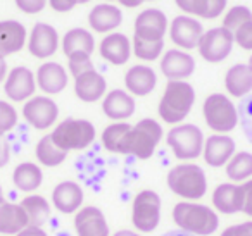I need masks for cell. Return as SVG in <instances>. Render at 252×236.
I'll list each match as a JSON object with an SVG mask.
<instances>
[{
  "label": "cell",
  "mask_w": 252,
  "mask_h": 236,
  "mask_svg": "<svg viewBox=\"0 0 252 236\" xmlns=\"http://www.w3.org/2000/svg\"><path fill=\"white\" fill-rule=\"evenodd\" d=\"M144 2H152V0H142V4H144Z\"/></svg>",
  "instance_id": "obj_57"
},
{
  "label": "cell",
  "mask_w": 252,
  "mask_h": 236,
  "mask_svg": "<svg viewBox=\"0 0 252 236\" xmlns=\"http://www.w3.org/2000/svg\"><path fill=\"white\" fill-rule=\"evenodd\" d=\"M119 5L123 7H128V9H135V7H140L142 5V0H116Z\"/></svg>",
  "instance_id": "obj_49"
},
{
  "label": "cell",
  "mask_w": 252,
  "mask_h": 236,
  "mask_svg": "<svg viewBox=\"0 0 252 236\" xmlns=\"http://www.w3.org/2000/svg\"><path fill=\"white\" fill-rule=\"evenodd\" d=\"M171 215L182 231L193 236H209L220 228L218 212L199 202H178L173 207Z\"/></svg>",
  "instance_id": "obj_2"
},
{
  "label": "cell",
  "mask_w": 252,
  "mask_h": 236,
  "mask_svg": "<svg viewBox=\"0 0 252 236\" xmlns=\"http://www.w3.org/2000/svg\"><path fill=\"white\" fill-rule=\"evenodd\" d=\"M74 231L76 236H111L104 212L95 205L81 207L74 214Z\"/></svg>",
  "instance_id": "obj_18"
},
{
  "label": "cell",
  "mask_w": 252,
  "mask_h": 236,
  "mask_svg": "<svg viewBox=\"0 0 252 236\" xmlns=\"http://www.w3.org/2000/svg\"><path fill=\"white\" fill-rule=\"evenodd\" d=\"M161 236H193V235H189V233L182 231V229H173V231H166Z\"/></svg>",
  "instance_id": "obj_52"
},
{
  "label": "cell",
  "mask_w": 252,
  "mask_h": 236,
  "mask_svg": "<svg viewBox=\"0 0 252 236\" xmlns=\"http://www.w3.org/2000/svg\"><path fill=\"white\" fill-rule=\"evenodd\" d=\"M220 236H252V219L240 222V224L228 226L226 229L221 231Z\"/></svg>",
  "instance_id": "obj_42"
},
{
  "label": "cell",
  "mask_w": 252,
  "mask_h": 236,
  "mask_svg": "<svg viewBox=\"0 0 252 236\" xmlns=\"http://www.w3.org/2000/svg\"><path fill=\"white\" fill-rule=\"evenodd\" d=\"M35 80L36 88H40L43 93L50 97V95H57L66 90L69 74L63 64L56 62V60H47V62L40 64V67L36 69Z\"/></svg>",
  "instance_id": "obj_17"
},
{
  "label": "cell",
  "mask_w": 252,
  "mask_h": 236,
  "mask_svg": "<svg viewBox=\"0 0 252 236\" xmlns=\"http://www.w3.org/2000/svg\"><path fill=\"white\" fill-rule=\"evenodd\" d=\"M67 69H69V73L73 78L80 76V74L87 73V71L95 69L94 62H92V56L83 54V52H78V54L69 56L67 57Z\"/></svg>",
  "instance_id": "obj_39"
},
{
  "label": "cell",
  "mask_w": 252,
  "mask_h": 236,
  "mask_svg": "<svg viewBox=\"0 0 252 236\" xmlns=\"http://www.w3.org/2000/svg\"><path fill=\"white\" fill-rule=\"evenodd\" d=\"M247 66H249V69H251V71H252V56H251V57H249V62H247Z\"/></svg>",
  "instance_id": "obj_53"
},
{
  "label": "cell",
  "mask_w": 252,
  "mask_h": 236,
  "mask_svg": "<svg viewBox=\"0 0 252 236\" xmlns=\"http://www.w3.org/2000/svg\"><path fill=\"white\" fill-rule=\"evenodd\" d=\"M244 124H245V131L247 135L252 138V98H251V104H249V109L244 116Z\"/></svg>",
  "instance_id": "obj_48"
},
{
  "label": "cell",
  "mask_w": 252,
  "mask_h": 236,
  "mask_svg": "<svg viewBox=\"0 0 252 236\" xmlns=\"http://www.w3.org/2000/svg\"><path fill=\"white\" fill-rule=\"evenodd\" d=\"M233 45V33H230L223 26H218V28H211L204 31L197 49L206 62L220 64L231 54Z\"/></svg>",
  "instance_id": "obj_9"
},
{
  "label": "cell",
  "mask_w": 252,
  "mask_h": 236,
  "mask_svg": "<svg viewBox=\"0 0 252 236\" xmlns=\"http://www.w3.org/2000/svg\"><path fill=\"white\" fill-rule=\"evenodd\" d=\"M16 236H49L47 231L40 226H26L23 231H19Z\"/></svg>",
  "instance_id": "obj_46"
},
{
  "label": "cell",
  "mask_w": 252,
  "mask_h": 236,
  "mask_svg": "<svg viewBox=\"0 0 252 236\" xmlns=\"http://www.w3.org/2000/svg\"><path fill=\"white\" fill-rule=\"evenodd\" d=\"M105 93H107V81L97 69L87 71L74 78V95L81 102L94 104L104 98Z\"/></svg>",
  "instance_id": "obj_25"
},
{
  "label": "cell",
  "mask_w": 252,
  "mask_h": 236,
  "mask_svg": "<svg viewBox=\"0 0 252 236\" xmlns=\"http://www.w3.org/2000/svg\"><path fill=\"white\" fill-rule=\"evenodd\" d=\"M202 129L192 122H182L176 124L166 133V143L171 148L173 155L182 162H192L202 155L204 148Z\"/></svg>",
  "instance_id": "obj_6"
},
{
  "label": "cell",
  "mask_w": 252,
  "mask_h": 236,
  "mask_svg": "<svg viewBox=\"0 0 252 236\" xmlns=\"http://www.w3.org/2000/svg\"><path fill=\"white\" fill-rule=\"evenodd\" d=\"M123 23V11L118 5L111 2H102L97 4L88 14V25L97 33H109L116 31Z\"/></svg>",
  "instance_id": "obj_26"
},
{
  "label": "cell",
  "mask_w": 252,
  "mask_h": 236,
  "mask_svg": "<svg viewBox=\"0 0 252 236\" xmlns=\"http://www.w3.org/2000/svg\"><path fill=\"white\" fill-rule=\"evenodd\" d=\"M213 207L214 210L224 215L238 214L244 208V190L242 184L235 183H221L213 191Z\"/></svg>",
  "instance_id": "obj_24"
},
{
  "label": "cell",
  "mask_w": 252,
  "mask_h": 236,
  "mask_svg": "<svg viewBox=\"0 0 252 236\" xmlns=\"http://www.w3.org/2000/svg\"><path fill=\"white\" fill-rule=\"evenodd\" d=\"M176 7L183 11V14L193 16V0H175Z\"/></svg>",
  "instance_id": "obj_47"
},
{
  "label": "cell",
  "mask_w": 252,
  "mask_h": 236,
  "mask_svg": "<svg viewBox=\"0 0 252 236\" xmlns=\"http://www.w3.org/2000/svg\"><path fill=\"white\" fill-rule=\"evenodd\" d=\"M47 4L56 12H69L76 7L78 2L76 0H47Z\"/></svg>",
  "instance_id": "obj_44"
},
{
  "label": "cell",
  "mask_w": 252,
  "mask_h": 236,
  "mask_svg": "<svg viewBox=\"0 0 252 236\" xmlns=\"http://www.w3.org/2000/svg\"><path fill=\"white\" fill-rule=\"evenodd\" d=\"M112 236H144V235L138 231H131V229H119V231H116Z\"/></svg>",
  "instance_id": "obj_51"
},
{
  "label": "cell",
  "mask_w": 252,
  "mask_h": 236,
  "mask_svg": "<svg viewBox=\"0 0 252 236\" xmlns=\"http://www.w3.org/2000/svg\"><path fill=\"white\" fill-rule=\"evenodd\" d=\"M228 0H193V18L216 19L226 11Z\"/></svg>",
  "instance_id": "obj_36"
},
{
  "label": "cell",
  "mask_w": 252,
  "mask_h": 236,
  "mask_svg": "<svg viewBox=\"0 0 252 236\" xmlns=\"http://www.w3.org/2000/svg\"><path fill=\"white\" fill-rule=\"evenodd\" d=\"M26 45H28V52L35 59H50L59 50V33L49 23H36L28 33Z\"/></svg>",
  "instance_id": "obj_12"
},
{
  "label": "cell",
  "mask_w": 252,
  "mask_h": 236,
  "mask_svg": "<svg viewBox=\"0 0 252 236\" xmlns=\"http://www.w3.org/2000/svg\"><path fill=\"white\" fill-rule=\"evenodd\" d=\"M131 124L126 121L121 122H112L107 128L102 131V145L107 152L118 153L119 152V145H121V140L126 133L130 131Z\"/></svg>",
  "instance_id": "obj_35"
},
{
  "label": "cell",
  "mask_w": 252,
  "mask_h": 236,
  "mask_svg": "<svg viewBox=\"0 0 252 236\" xmlns=\"http://www.w3.org/2000/svg\"><path fill=\"white\" fill-rule=\"evenodd\" d=\"M131 52L137 59L144 60V62H152L158 60L164 52V40L161 42H147L138 36H133L131 40Z\"/></svg>",
  "instance_id": "obj_34"
},
{
  "label": "cell",
  "mask_w": 252,
  "mask_h": 236,
  "mask_svg": "<svg viewBox=\"0 0 252 236\" xmlns=\"http://www.w3.org/2000/svg\"><path fill=\"white\" fill-rule=\"evenodd\" d=\"M168 188L187 202H197L207 193V176L195 162H182L171 167L166 176Z\"/></svg>",
  "instance_id": "obj_4"
},
{
  "label": "cell",
  "mask_w": 252,
  "mask_h": 236,
  "mask_svg": "<svg viewBox=\"0 0 252 236\" xmlns=\"http://www.w3.org/2000/svg\"><path fill=\"white\" fill-rule=\"evenodd\" d=\"M226 177L233 183H245L252 179V153L251 152H235L233 157L228 160L226 166Z\"/></svg>",
  "instance_id": "obj_33"
},
{
  "label": "cell",
  "mask_w": 252,
  "mask_h": 236,
  "mask_svg": "<svg viewBox=\"0 0 252 236\" xmlns=\"http://www.w3.org/2000/svg\"><path fill=\"white\" fill-rule=\"evenodd\" d=\"M164 131L162 126L156 119L145 118L130 128L119 145V152L123 155H133L140 160H147L154 155L156 148L161 143Z\"/></svg>",
  "instance_id": "obj_1"
},
{
  "label": "cell",
  "mask_w": 252,
  "mask_h": 236,
  "mask_svg": "<svg viewBox=\"0 0 252 236\" xmlns=\"http://www.w3.org/2000/svg\"><path fill=\"white\" fill-rule=\"evenodd\" d=\"M23 118L38 131L52 128L59 118V105L49 95H35L23 105Z\"/></svg>",
  "instance_id": "obj_10"
},
{
  "label": "cell",
  "mask_w": 252,
  "mask_h": 236,
  "mask_svg": "<svg viewBox=\"0 0 252 236\" xmlns=\"http://www.w3.org/2000/svg\"><path fill=\"white\" fill-rule=\"evenodd\" d=\"M12 183L23 193H35L43 183V171L35 162H21L12 171Z\"/></svg>",
  "instance_id": "obj_29"
},
{
  "label": "cell",
  "mask_w": 252,
  "mask_h": 236,
  "mask_svg": "<svg viewBox=\"0 0 252 236\" xmlns=\"http://www.w3.org/2000/svg\"><path fill=\"white\" fill-rule=\"evenodd\" d=\"M237 152V145L235 140L230 135H214L207 136L204 140V148H202V157L204 162L207 166L220 169L228 164V160L233 157V153Z\"/></svg>",
  "instance_id": "obj_16"
},
{
  "label": "cell",
  "mask_w": 252,
  "mask_h": 236,
  "mask_svg": "<svg viewBox=\"0 0 252 236\" xmlns=\"http://www.w3.org/2000/svg\"><path fill=\"white\" fill-rule=\"evenodd\" d=\"M11 160V145L5 140V136L0 135V169L5 167Z\"/></svg>",
  "instance_id": "obj_45"
},
{
  "label": "cell",
  "mask_w": 252,
  "mask_h": 236,
  "mask_svg": "<svg viewBox=\"0 0 252 236\" xmlns=\"http://www.w3.org/2000/svg\"><path fill=\"white\" fill-rule=\"evenodd\" d=\"M242 190H244V208H242V212L252 219V179L242 183Z\"/></svg>",
  "instance_id": "obj_43"
},
{
  "label": "cell",
  "mask_w": 252,
  "mask_h": 236,
  "mask_svg": "<svg viewBox=\"0 0 252 236\" xmlns=\"http://www.w3.org/2000/svg\"><path fill=\"white\" fill-rule=\"evenodd\" d=\"M135 111H137L135 98L121 88H114V90L107 91L105 97L102 98V112L114 122L130 119L135 114Z\"/></svg>",
  "instance_id": "obj_20"
},
{
  "label": "cell",
  "mask_w": 252,
  "mask_h": 236,
  "mask_svg": "<svg viewBox=\"0 0 252 236\" xmlns=\"http://www.w3.org/2000/svg\"><path fill=\"white\" fill-rule=\"evenodd\" d=\"M233 42L237 43L242 50H251L252 52V21L242 25L240 28L233 33Z\"/></svg>",
  "instance_id": "obj_40"
},
{
  "label": "cell",
  "mask_w": 252,
  "mask_h": 236,
  "mask_svg": "<svg viewBox=\"0 0 252 236\" xmlns=\"http://www.w3.org/2000/svg\"><path fill=\"white\" fill-rule=\"evenodd\" d=\"M161 197L154 190H142L131 204V224L138 233H152L161 222Z\"/></svg>",
  "instance_id": "obj_8"
},
{
  "label": "cell",
  "mask_w": 252,
  "mask_h": 236,
  "mask_svg": "<svg viewBox=\"0 0 252 236\" xmlns=\"http://www.w3.org/2000/svg\"><path fill=\"white\" fill-rule=\"evenodd\" d=\"M202 116L207 128L218 135H228L238 124V109L224 93H211L202 104Z\"/></svg>",
  "instance_id": "obj_7"
},
{
  "label": "cell",
  "mask_w": 252,
  "mask_h": 236,
  "mask_svg": "<svg viewBox=\"0 0 252 236\" xmlns=\"http://www.w3.org/2000/svg\"><path fill=\"white\" fill-rule=\"evenodd\" d=\"M0 236H2V235H0Z\"/></svg>",
  "instance_id": "obj_59"
},
{
  "label": "cell",
  "mask_w": 252,
  "mask_h": 236,
  "mask_svg": "<svg viewBox=\"0 0 252 236\" xmlns=\"http://www.w3.org/2000/svg\"><path fill=\"white\" fill-rule=\"evenodd\" d=\"M4 91L9 100L26 102L35 97L36 80L35 73L26 66H16L9 69L7 78L4 81Z\"/></svg>",
  "instance_id": "obj_14"
},
{
  "label": "cell",
  "mask_w": 252,
  "mask_h": 236,
  "mask_svg": "<svg viewBox=\"0 0 252 236\" xmlns=\"http://www.w3.org/2000/svg\"><path fill=\"white\" fill-rule=\"evenodd\" d=\"M61 47H63V52L66 57L73 56V54L83 52L92 56L95 50V38L92 35V31L85 28H73L69 31H66V35L63 36V42H61Z\"/></svg>",
  "instance_id": "obj_30"
},
{
  "label": "cell",
  "mask_w": 252,
  "mask_h": 236,
  "mask_svg": "<svg viewBox=\"0 0 252 236\" xmlns=\"http://www.w3.org/2000/svg\"><path fill=\"white\" fill-rule=\"evenodd\" d=\"M169 28L168 16L161 11V9H144L140 14L135 18V35L142 40H147V42H161L164 40L166 33Z\"/></svg>",
  "instance_id": "obj_13"
},
{
  "label": "cell",
  "mask_w": 252,
  "mask_h": 236,
  "mask_svg": "<svg viewBox=\"0 0 252 236\" xmlns=\"http://www.w3.org/2000/svg\"><path fill=\"white\" fill-rule=\"evenodd\" d=\"M35 157L40 166L43 167H57L66 160L67 152L61 150L50 138V133L38 140L35 147Z\"/></svg>",
  "instance_id": "obj_32"
},
{
  "label": "cell",
  "mask_w": 252,
  "mask_h": 236,
  "mask_svg": "<svg viewBox=\"0 0 252 236\" xmlns=\"http://www.w3.org/2000/svg\"><path fill=\"white\" fill-rule=\"evenodd\" d=\"M125 87L131 97H145L158 87V74L147 64H135L125 73Z\"/></svg>",
  "instance_id": "obj_21"
},
{
  "label": "cell",
  "mask_w": 252,
  "mask_h": 236,
  "mask_svg": "<svg viewBox=\"0 0 252 236\" xmlns=\"http://www.w3.org/2000/svg\"><path fill=\"white\" fill-rule=\"evenodd\" d=\"M28 42V31L23 23L16 19L0 21V57L5 59L9 56L21 52Z\"/></svg>",
  "instance_id": "obj_22"
},
{
  "label": "cell",
  "mask_w": 252,
  "mask_h": 236,
  "mask_svg": "<svg viewBox=\"0 0 252 236\" xmlns=\"http://www.w3.org/2000/svg\"><path fill=\"white\" fill-rule=\"evenodd\" d=\"M26 226H30V221L21 205L7 200L0 204V235L16 236Z\"/></svg>",
  "instance_id": "obj_27"
},
{
  "label": "cell",
  "mask_w": 252,
  "mask_h": 236,
  "mask_svg": "<svg viewBox=\"0 0 252 236\" xmlns=\"http://www.w3.org/2000/svg\"><path fill=\"white\" fill-rule=\"evenodd\" d=\"M252 21V11L247 5H233L223 18V28H226L230 33H235L242 25Z\"/></svg>",
  "instance_id": "obj_37"
},
{
  "label": "cell",
  "mask_w": 252,
  "mask_h": 236,
  "mask_svg": "<svg viewBox=\"0 0 252 236\" xmlns=\"http://www.w3.org/2000/svg\"><path fill=\"white\" fill-rule=\"evenodd\" d=\"M7 73H9L7 62H5V59H2V57H0V85L5 81V78H7Z\"/></svg>",
  "instance_id": "obj_50"
},
{
  "label": "cell",
  "mask_w": 252,
  "mask_h": 236,
  "mask_svg": "<svg viewBox=\"0 0 252 236\" xmlns=\"http://www.w3.org/2000/svg\"><path fill=\"white\" fill-rule=\"evenodd\" d=\"M78 4H88V2H90V0H76Z\"/></svg>",
  "instance_id": "obj_54"
},
{
  "label": "cell",
  "mask_w": 252,
  "mask_h": 236,
  "mask_svg": "<svg viewBox=\"0 0 252 236\" xmlns=\"http://www.w3.org/2000/svg\"><path fill=\"white\" fill-rule=\"evenodd\" d=\"M0 197H4V190H2V186H0Z\"/></svg>",
  "instance_id": "obj_55"
},
{
  "label": "cell",
  "mask_w": 252,
  "mask_h": 236,
  "mask_svg": "<svg viewBox=\"0 0 252 236\" xmlns=\"http://www.w3.org/2000/svg\"><path fill=\"white\" fill-rule=\"evenodd\" d=\"M4 200H5V197H0V204H2Z\"/></svg>",
  "instance_id": "obj_56"
},
{
  "label": "cell",
  "mask_w": 252,
  "mask_h": 236,
  "mask_svg": "<svg viewBox=\"0 0 252 236\" xmlns=\"http://www.w3.org/2000/svg\"><path fill=\"white\" fill-rule=\"evenodd\" d=\"M85 200L83 188L74 181H63L52 190V205L61 214H76Z\"/></svg>",
  "instance_id": "obj_23"
},
{
  "label": "cell",
  "mask_w": 252,
  "mask_h": 236,
  "mask_svg": "<svg viewBox=\"0 0 252 236\" xmlns=\"http://www.w3.org/2000/svg\"><path fill=\"white\" fill-rule=\"evenodd\" d=\"M195 104V90L189 81H168L159 102V118L168 124H182Z\"/></svg>",
  "instance_id": "obj_3"
},
{
  "label": "cell",
  "mask_w": 252,
  "mask_h": 236,
  "mask_svg": "<svg viewBox=\"0 0 252 236\" xmlns=\"http://www.w3.org/2000/svg\"><path fill=\"white\" fill-rule=\"evenodd\" d=\"M19 114L14 109V105L5 100H0V135L5 136L9 131L18 126Z\"/></svg>",
  "instance_id": "obj_38"
},
{
  "label": "cell",
  "mask_w": 252,
  "mask_h": 236,
  "mask_svg": "<svg viewBox=\"0 0 252 236\" xmlns=\"http://www.w3.org/2000/svg\"><path fill=\"white\" fill-rule=\"evenodd\" d=\"M169 38L171 42L178 47L180 50H193L197 49L200 38L204 35V26L193 16H187V14H180L176 18H173V21L169 23Z\"/></svg>",
  "instance_id": "obj_11"
},
{
  "label": "cell",
  "mask_w": 252,
  "mask_h": 236,
  "mask_svg": "<svg viewBox=\"0 0 252 236\" xmlns=\"http://www.w3.org/2000/svg\"><path fill=\"white\" fill-rule=\"evenodd\" d=\"M195 71V59L180 49L166 50L161 57V73L168 81H187Z\"/></svg>",
  "instance_id": "obj_15"
},
{
  "label": "cell",
  "mask_w": 252,
  "mask_h": 236,
  "mask_svg": "<svg viewBox=\"0 0 252 236\" xmlns=\"http://www.w3.org/2000/svg\"><path fill=\"white\" fill-rule=\"evenodd\" d=\"M19 205H21L23 210L28 215L30 226H40V228H43V224L49 221L50 212H52L50 202L45 197L36 193H30L28 197H25L19 202Z\"/></svg>",
  "instance_id": "obj_31"
},
{
  "label": "cell",
  "mask_w": 252,
  "mask_h": 236,
  "mask_svg": "<svg viewBox=\"0 0 252 236\" xmlns=\"http://www.w3.org/2000/svg\"><path fill=\"white\" fill-rule=\"evenodd\" d=\"M105 2H112V0H105Z\"/></svg>",
  "instance_id": "obj_58"
},
{
  "label": "cell",
  "mask_w": 252,
  "mask_h": 236,
  "mask_svg": "<svg viewBox=\"0 0 252 236\" xmlns=\"http://www.w3.org/2000/svg\"><path fill=\"white\" fill-rule=\"evenodd\" d=\"M95 126L88 119L67 118L61 121L50 133L52 142L64 152L71 150H85L95 142Z\"/></svg>",
  "instance_id": "obj_5"
},
{
  "label": "cell",
  "mask_w": 252,
  "mask_h": 236,
  "mask_svg": "<svg viewBox=\"0 0 252 236\" xmlns=\"http://www.w3.org/2000/svg\"><path fill=\"white\" fill-rule=\"evenodd\" d=\"M98 54L105 62L112 66H125L131 57V42L125 33L112 31L98 43Z\"/></svg>",
  "instance_id": "obj_19"
},
{
  "label": "cell",
  "mask_w": 252,
  "mask_h": 236,
  "mask_svg": "<svg viewBox=\"0 0 252 236\" xmlns=\"http://www.w3.org/2000/svg\"><path fill=\"white\" fill-rule=\"evenodd\" d=\"M226 93L233 98H244L252 91V71L247 64H233L224 74Z\"/></svg>",
  "instance_id": "obj_28"
},
{
  "label": "cell",
  "mask_w": 252,
  "mask_h": 236,
  "mask_svg": "<svg viewBox=\"0 0 252 236\" xmlns=\"http://www.w3.org/2000/svg\"><path fill=\"white\" fill-rule=\"evenodd\" d=\"M16 7L25 14H38L45 9L47 0H14Z\"/></svg>",
  "instance_id": "obj_41"
}]
</instances>
